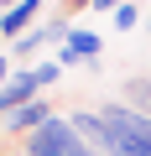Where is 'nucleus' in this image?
Returning a JSON list of instances; mask_svg holds the SVG:
<instances>
[{
    "instance_id": "obj_1",
    "label": "nucleus",
    "mask_w": 151,
    "mask_h": 156,
    "mask_svg": "<svg viewBox=\"0 0 151 156\" xmlns=\"http://www.w3.org/2000/svg\"><path fill=\"white\" fill-rule=\"evenodd\" d=\"M26 156H99V151L68 125V115H52L42 130L26 135Z\"/></svg>"
},
{
    "instance_id": "obj_2",
    "label": "nucleus",
    "mask_w": 151,
    "mask_h": 156,
    "mask_svg": "<svg viewBox=\"0 0 151 156\" xmlns=\"http://www.w3.org/2000/svg\"><path fill=\"white\" fill-rule=\"evenodd\" d=\"M68 125L78 130L99 156H115V130L104 125V115H99V109H73V115H68Z\"/></svg>"
},
{
    "instance_id": "obj_3",
    "label": "nucleus",
    "mask_w": 151,
    "mask_h": 156,
    "mask_svg": "<svg viewBox=\"0 0 151 156\" xmlns=\"http://www.w3.org/2000/svg\"><path fill=\"white\" fill-rule=\"evenodd\" d=\"M99 52H104V42H99L94 31L73 26V37L57 47V68H73V62H99Z\"/></svg>"
},
{
    "instance_id": "obj_4",
    "label": "nucleus",
    "mask_w": 151,
    "mask_h": 156,
    "mask_svg": "<svg viewBox=\"0 0 151 156\" xmlns=\"http://www.w3.org/2000/svg\"><path fill=\"white\" fill-rule=\"evenodd\" d=\"M42 16V0H21V5H11V11H0V42H21L26 37V26Z\"/></svg>"
},
{
    "instance_id": "obj_5",
    "label": "nucleus",
    "mask_w": 151,
    "mask_h": 156,
    "mask_svg": "<svg viewBox=\"0 0 151 156\" xmlns=\"http://www.w3.org/2000/svg\"><path fill=\"white\" fill-rule=\"evenodd\" d=\"M47 120H52V104H47V94H42V99H31L26 109L5 115V130H21V135H31V130H42Z\"/></svg>"
},
{
    "instance_id": "obj_6",
    "label": "nucleus",
    "mask_w": 151,
    "mask_h": 156,
    "mask_svg": "<svg viewBox=\"0 0 151 156\" xmlns=\"http://www.w3.org/2000/svg\"><path fill=\"white\" fill-rule=\"evenodd\" d=\"M135 21H141L135 5H120V11H115V26H120V31H135Z\"/></svg>"
},
{
    "instance_id": "obj_7",
    "label": "nucleus",
    "mask_w": 151,
    "mask_h": 156,
    "mask_svg": "<svg viewBox=\"0 0 151 156\" xmlns=\"http://www.w3.org/2000/svg\"><path fill=\"white\" fill-rule=\"evenodd\" d=\"M11 73H16V62H11L5 52H0V89H5V83H11Z\"/></svg>"
},
{
    "instance_id": "obj_8",
    "label": "nucleus",
    "mask_w": 151,
    "mask_h": 156,
    "mask_svg": "<svg viewBox=\"0 0 151 156\" xmlns=\"http://www.w3.org/2000/svg\"><path fill=\"white\" fill-rule=\"evenodd\" d=\"M120 5H130V0H94V11H110V16H115Z\"/></svg>"
},
{
    "instance_id": "obj_9",
    "label": "nucleus",
    "mask_w": 151,
    "mask_h": 156,
    "mask_svg": "<svg viewBox=\"0 0 151 156\" xmlns=\"http://www.w3.org/2000/svg\"><path fill=\"white\" fill-rule=\"evenodd\" d=\"M130 89H135V94H146V99H151V78H146V83H130Z\"/></svg>"
},
{
    "instance_id": "obj_10",
    "label": "nucleus",
    "mask_w": 151,
    "mask_h": 156,
    "mask_svg": "<svg viewBox=\"0 0 151 156\" xmlns=\"http://www.w3.org/2000/svg\"><path fill=\"white\" fill-rule=\"evenodd\" d=\"M84 5H94V0H68V11H84Z\"/></svg>"
},
{
    "instance_id": "obj_11",
    "label": "nucleus",
    "mask_w": 151,
    "mask_h": 156,
    "mask_svg": "<svg viewBox=\"0 0 151 156\" xmlns=\"http://www.w3.org/2000/svg\"><path fill=\"white\" fill-rule=\"evenodd\" d=\"M11 5H21V0H0V11H11Z\"/></svg>"
},
{
    "instance_id": "obj_12",
    "label": "nucleus",
    "mask_w": 151,
    "mask_h": 156,
    "mask_svg": "<svg viewBox=\"0 0 151 156\" xmlns=\"http://www.w3.org/2000/svg\"><path fill=\"white\" fill-rule=\"evenodd\" d=\"M146 37H151V16H146Z\"/></svg>"
}]
</instances>
